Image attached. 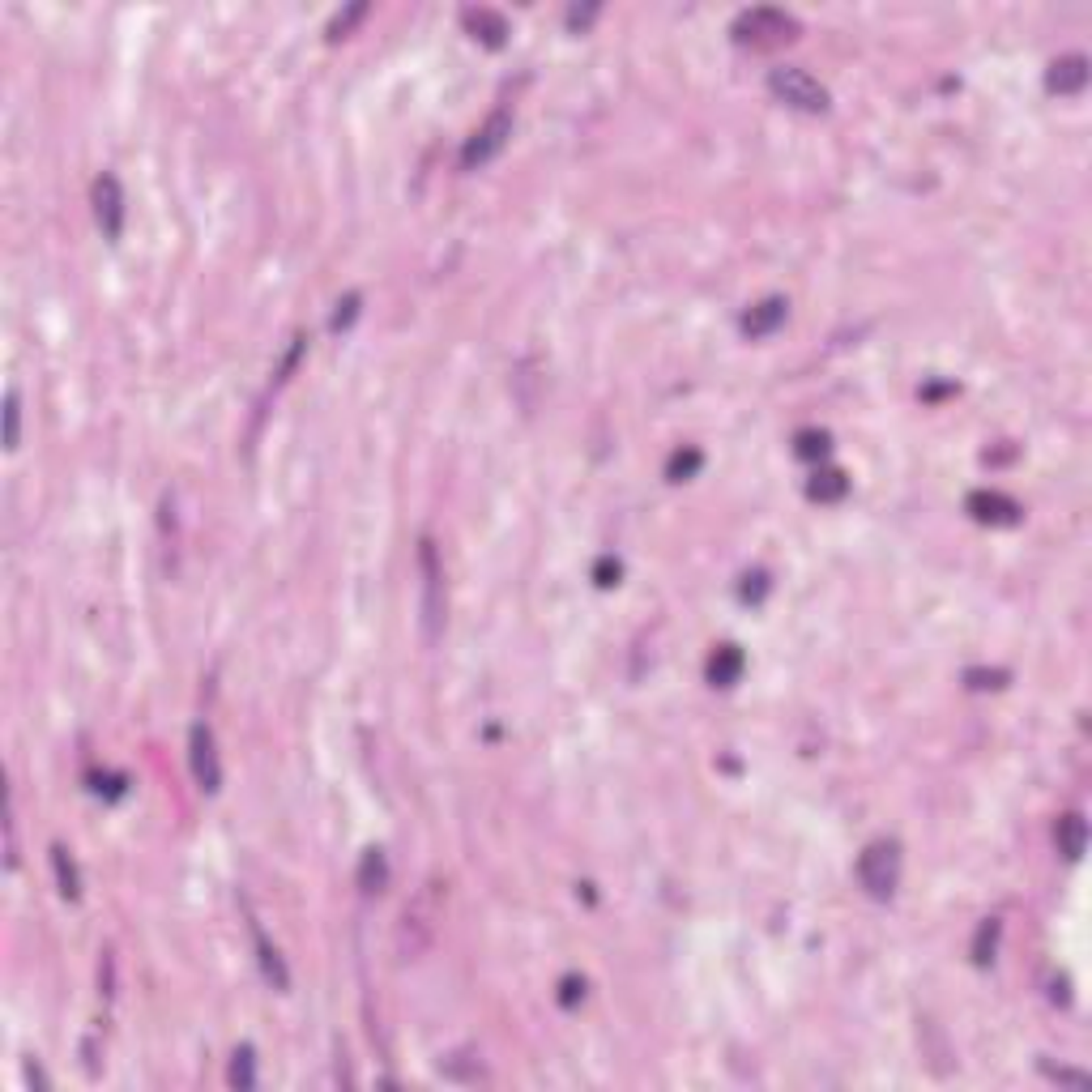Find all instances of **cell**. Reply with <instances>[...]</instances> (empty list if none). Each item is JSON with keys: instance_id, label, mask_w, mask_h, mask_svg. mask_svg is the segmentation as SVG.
<instances>
[{"instance_id": "6da1fadb", "label": "cell", "mask_w": 1092, "mask_h": 1092, "mask_svg": "<svg viewBox=\"0 0 1092 1092\" xmlns=\"http://www.w3.org/2000/svg\"><path fill=\"white\" fill-rule=\"evenodd\" d=\"M858 883L867 888V897L892 900V892H897V883H900V845L897 841H875V845L862 849Z\"/></svg>"}, {"instance_id": "7a4b0ae2", "label": "cell", "mask_w": 1092, "mask_h": 1092, "mask_svg": "<svg viewBox=\"0 0 1092 1092\" xmlns=\"http://www.w3.org/2000/svg\"><path fill=\"white\" fill-rule=\"evenodd\" d=\"M768 91L777 94L786 107H793V112H811V116L828 112V91H823L816 77H811L807 68H798V65L772 68V73H768Z\"/></svg>"}, {"instance_id": "3957f363", "label": "cell", "mask_w": 1092, "mask_h": 1092, "mask_svg": "<svg viewBox=\"0 0 1092 1092\" xmlns=\"http://www.w3.org/2000/svg\"><path fill=\"white\" fill-rule=\"evenodd\" d=\"M793 31H798V22L790 13H781V9H747L734 22V39L739 43H756V47L786 43V39H793Z\"/></svg>"}, {"instance_id": "277c9868", "label": "cell", "mask_w": 1092, "mask_h": 1092, "mask_svg": "<svg viewBox=\"0 0 1092 1092\" xmlns=\"http://www.w3.org/2000/svg\"><path fill=\"white\" fill-rule=\"evenodd\" d=\"M419 568H423V632H427V640H435L444 628V572H440V559H435L431 538L419 542Z\"/></svg>"}, {"instance_id": "5b68a950", "label": "cell", "mask_w": 1092, "mask_h": 1092, "mask_svg": "<svg viewBox=\"0 0 1092 1092\" xmlns=\"http://www.w3.org/2000/svg\"><path fill=\"white\" fill-rule=\"evenodd\" d=\"M508 137H512V116H508V112H495L491 120H486L479 133L465 142L461 167H465V171H474V167H486L495 154L504 150V145H508Z\"/></svg>"}, {"instance_id": "8992f818", "label": "cell", "mask_w": 1092, "mask_h": 1092, "mask_svg": "<svg viewBox=\"0 0 1092 1092\" xmlns=\"http://www.w3.org/2000/svg\"><path fill=\"white\" fill-rule=\"evenodd\" d=\"M188 764H193V777L205 793H218L222 786V764H218V747H214V730L205 721H196L193 734H188Z\"/></svg>"}, {"instance_id": "52a82bcc", "label": "cell", "mask_w": 1092, "mask_h": 1092, "mask_svg": "<svg viewBox=\"0 0 1092 1092\" xmlns=\"http://www.w3.org/2000/svg\"><path fill=\"white\" fill-rule=\"evenodd\" d=\"M94 218H98V231L107 240H120L124 231V188L116 175H98L94 180Z\"/></svg>"}, {"instance_id": "ba28073f", "label": "cell", "mask_w": 1092, "mask_h": 1092, "mask_svg": "<svg viewBox=\"0 0 1092 1092\" xmlns=\"http://www.w3.org/2000/svg\"><path fill=\"white\" fill-rule=\"evenodd\" d=\"M969 512L977 516L981 525H1016L1020 521V504L1002 491H973L969 495Z\"/></svg>"}, {"instance_id": "9c48e42d", "label": "cell", "mask_w": 1092, "mask_h": 1092, "mask_svg": "<svg viewBox=\"0 0 1092 1092\" xmlns=\"http://www.w3.org/2000/svg\"><path fill=\"white\" fill-rule=\"evenodd\" d=\"M1088 86V61L1079 52L1062 56V61L1050 65V91L1058 94H1079Z\"/></svg>"}, {"instance_id": "30bf717a", "label": "cell", "mask_w": 1092, "mask_h": 1092, "mask_svg": "<svg viewBox=\"0 0 1092 1092\" xmlns=\"http://www.w3.org/2000/svg\"><path fill=\"white\" fill-rule=\"evenodd\" d=\"M786 299H764V303H756L751 307L747 316H742V333L747 337H768V333H777L781 325H786Z\"/></svg>"}, {"instance_id": "8fae6325", "label": "cell", "mask_w": 1092, "mask_h": 1092, "mask_svg": "<svg viewBox=\"0 0 1092 1092\" xmlns=\"http://www.w3.org/2000/svg\"><path fill=\"white\" fill-rule=\"evenodd\" d=\"M1054 837H1058V853H1062V858H1071V862L1084 858L1088 823H1084V816H1079V811H1071V816H1062V819H1058Z\"/></svg>"}, {"instance_id": "7c38bea8", "label": "cell", "mask_w": 1092, "mask_h": 1092, "mask_svg": "<svg viewBox=\"0 0 1092 1092\" xmlns=\"http://www.w3.org/2000/svg\"><path fill=\"white\" fill-rule=\"evenodd\" d=\"M252 943H256V956H261L265 981H270L273 990H286V986H291V977H286V965H282V956H277V948H270V939L261 935V926H256V922H252Z\"/></svg>"}, {"instance_id": "4fadbf2b", "label": "cell", "mask_w": 1092, "mask_h": 1092, "mask_svg": "<svg viewBox=\"0 0 1092 1092\" xmlns=\"http://www.w3.org/2000/svg\"><path fill=\"white\" fill-rule=\"evenodd\" d=\"M384 883H389V858H384V849H367L363 862H359V888H363V897H376V892H384Z\"/></svg>"}, {"instance_id": "5bb4252c", "label": "cell", "mask_w": 1092, "mask_h": 1092, "mask_svg": "<svg viewBox=\"0 0 1092 1092\" xmlns=\"http://www.w3.org/2000/svg\"><path fill=\"white\" fill-rule=\"evenodd\" d=\"M739 674H742V653L734 649V644H721V649L709 658V679L717 683V688H734Z\"/></svg>"}, {"instance_id": "9a60e30c", "label": "cell", "mask_w": 1092, "mask_h": 1092, "mask_svg": "<svg viewBox=\"0 0 1092 1092\" xmlns=\"http://www.w3.org/2000/svg\"><path fill=\"white\" fill-rule=\"evenodd\" d=\"M845 491H849V479L841 470H819L811 479V500H819V504H837Z\"/></svg>"}, {"instance_id": "2e32d148", "label": "cell", "mask_w": 1092, "mask_h": 1092, "mask_svg": "<svg viewBox=\"0 0 1092 1092\" xmlns=\"http://www.w3.org/2000/svg\"><path fill=\"white\" fill-rule=\"evenodd\" d=\"M465 22H470L474 31H479V26H482V31H486L482 39H486V43H491V47H500V43H504V35H508V26H504V17H500V13H491V9H479V13H474V9H470V13H465Z\"/></svg>"}, {"instance_id": "e0dca14e", "label": "cell", "mask_w": 1092, "mask_h": 1092, "mask_svg": "<svg viewBox=\"0 0 1092 1092\" xmlns=\"http://www.w3.org/2000/svg\"><path fill=\"white\" fill-rule=\"evenodd\" d=\"M52 867H56V879H61V892H65L68 900H73V897H77V867H73V858H68L65 845L52 849Z\"/></svg>"}, {"instance_id": "ac0fdd59", "label": "cell", "mask_w": 1092, "mask_h": 1092, "mask_svg": "<svg viewBox=\"0 0 1092 1092\" xmlns=\"http://www.w3.org/2000/svg\"><path fill=\"white\" fill-rule=\"evenodd\" d=\"M700 461H704V456H700L696 449H679V453L670 456L666 474H670L674 482H683V479H688V474H696V470H700Z\"/></svg>"}, {"instance_id": "d6986e66", "label": "cell", "mask_w": 1092, "mask_h": 1092, "mask_svg": "<svg viewBox=\"0 0 1092 1092\" xmlns=\"http://www.w3.org/2000/svg\"><path fill=\"white\" fill-rule=\"evenodd\" d=\"M5 427H9L5 444H9V449H17V444H22V405H17V393L5 397Z\"/></svg>"}, {"instance_id": "ffe728a7", "label": "cell", "mask_w": 1092, "mask_h": 1092, "mask_svg": "<svg viewBox=\"0 0 1092 1092\" xmlns=\"http://www.w3.org/2000/svg\"><path fill=\"white\" fill-rule=\"evenodd\" d=\"M231 1084L235 1088H252L256 1084V1071H252V1050H235V1062H231Z\"/></svg>"}, {"instance_id": "44dd1931", "label": "cell", "mask_w": 1092, "mask_h": 1092, "mask_svg": "<svg viewBox=\"0 0 1092 1092\" xmlns=\"http://www.w3.org/2000/svg\"><path fill=\"white\" fill-rule=\"evenodd\" d=\"M995 939H999V922H995V918L981 922L977 943H973V960H977V965H986V943H990V951H995Z\"/></svg>"}, {"instance_id": "7402d4cb", "label": "cell", "mask_w": 1092, "mask_h": 1092, "mask_svg": "<svg viewBox=\"0 0 1092 1092\" xmlns=\"http://www.w3.org/2000/svg\"><path fill=\"white\" fill-rule=\"evenodd\" d=\"M823 453H828V435L823 431H802L798 435V456L811 461V456H823Z\"/></svg>"}, {"instance_id": "603a6c76", "label": "cell", "mask_w": 1092, "mask_h": 1092, "mask_svg": "<svg viewBox=\"0 0 1092 1092\" xmlns=\"http://www.w3.org/2000/svg\"><path fill=\"white\" fill-rule=\"evenodd\" d=\"M363 13H367V5H354V9H346V13H337V17H333V26H329V39H342L354 22H359Z\"/></svg>"}, {"instance_id": "cb8c5ba5", "label": "cell", "mask_w": 1092, "mask_h": 1092, "mask_svg": "<svg viewBox=\"0 0 1092 1092\" xmlns=\"http://www.w3.org/2000/svg\"><path fill=\"white\" fill-rule=\"evenodd\" d=\"M354 312H359V295H346V303H337L333 312V329H346L354 321Z\"/></svg>"}, {"instance_id": "d4e9b609", "label": "cell", "mask_w": 1092, "mask_h": 1092, "mask_svg": "<svg viewBox=\"0 0 1092 1092\" xmlns=\"http://www.w3.org/2000/svg\"><path fill=\"white\" fill-rule=\"evenodd\" d=\"M563 1002H568V1007H572V1002H577V981H572V977L563 981Z\"/></svg>"}]
</instances>
